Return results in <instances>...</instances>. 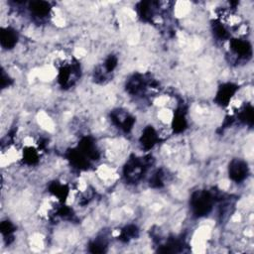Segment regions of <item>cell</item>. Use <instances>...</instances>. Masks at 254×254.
<instances>
[{"label": "cell", "mask_w": 254, "mask_h": 254, "mask_svg": "<svg viewBox=\"0 0 254 254\" xmlns=\"http://www.w3.org/2000/svg\"><path fill=\"white\" fill-rule=\"evenodd\" d=\"M212 196L207 192H199L193 196L192 208L198 216L206 215L212 210Z\"/></svg>", "instance_id": "obj_1"}, {"label": "cell", "mask_w": 254, "mask_h": 254, "mask_svg": "<svg viewBox=\"0 0 254 254\" xmlns=\"http://www.w3.org/2000/svg\"><path fill=\"white\" fill-rule=\"evenodd\" d=\"M229 178L234 182L243 181L248 174L247 164L241 160H233L228 168Z\"/></svg>", "instance_id": "obj_2"}, {"label": "cell", "mask_w": 254, "mask_h": 254, "mask_svg": "<svg viewBox=\"0 0 254 254\" xmlns=\"http://www.w3.org/2000/svg\"><path fill=\"white\" fill-rule=\"evenodd\" d=\"M237 87L232 84L223 85L222 87L219 88L216 94V100L220 105H228L231 103V99L234 96Z\"/></svg>", "instance_id": "obj_3"}, {"label": "cell", "mask_w": 254, "mask_h": 254, "mask_svg": "<svg viewBox=\"0 0 254 254\" xmlns=\"http://www.w3.org/2000/svg\"><path fill=\"white\" fill-rule=\"evenodd\" d=\"M230 48L235 53L236 56L241 58L251 56V46L250 44L242 39H233L230 42Z\"/></svg>", "instance_id": "obj_4"}, {"label": "cell", "mask_w": 254, "mask_h": 254, "mask_svg": "<svg viewBox=\"0 0 254 254\" xmlns=\"http://www.w3.org/2000/svg\"><path fill=\"white\" fill-rule=\"evenodd\" d=\"M140 140H141V144L144 148L150 149L159 140V133L156 132V130L153 128L152 126H148L147 128L144 129Z\"/></svg>", "instance_id": "obj_5"}, {"label": "cell", "mask_w": 254, "mask_h": 254, "mask_svg": "<svg viewBox=\"0 0 254 254\" xmlns=\"http://www.w3.org/2000/svg\"><path fill=\"white\" fill-rule=\"evenodd\" d=\"M18 41V35L15 30L6 27L1 30V45L4 49H12Z\"/></svg>", "instance_id": "obj_6"}, {"label": "cell", "mask_w": 254, "mask_h": 254, "mask_svg": "<svg viewBox=\"0 0 254 254\" xmlns=\"http://www.w3.org/2000/svg\"><path fill=\"white\" fill-rule=\"evenodd\" d=\"M30 10L35 16L42 18L49 14L51 8L49 3L44 1H37V2H32L30 4Z\"/></svg>", "instance_id": "obj_7"}]
</instances>
